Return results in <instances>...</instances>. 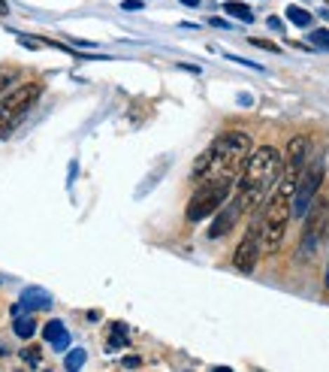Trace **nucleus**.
Listing matches in <instances>:
<instances>
[{"label":"nucleus","mask_w":329,"mask_h":372,"mask_svg":"<svg viewBox=\"0 0 329 372\" xmlns=\"http://www.w3.org/2000/svg\"><path fill=\"white\" fill-rule=\"evenodd\" d=\"M182 70H187V73H199V67H194V64H178Z\"/></svg>","instance_id":"25"},{"label":"nucleus","mask_w":329,"mask_h":372,"mask_svg":"<svg viewBox=\"0 0 329 372\" xmlns=\"http://www.w3.org/2000/svg\"><path fill=\"white\" fill-rule=\"evenodd\" d=\"M326 4H329V0H326Z\"/></svg>","instance_id":"30"},{"label":"nucleus","mask_w":329,"mask_h":372,"mask_svg":"<svg viewBox=\"0 0 329 372\" xmlns=\"http://www.w3.org/2000/svg\"><path fill=\"white\" fill-rule=\"evenodd\" d=\"M308 43H311V49H323V52H329V31H326V27H321V31H311Z\"/></svg>","instance_id":"16"},{"label":"nucleus","mask_w":329,"mask_h":372,"mask_svg":"<svg viewBox=\"0 0 329 372\" xmlns=\"http://www.w3.org/2000/svg\"><path fill=\"white\" fill-rule=\"evenodd\" d=\"M43 94L39 82H25V85H13L0 94V136H6L22 118L31 113V106Z\"/></svg>","instance_id":"3"},{"label":"nucleus","mask_w":329,"mask_h":372,"mask_svg":"<svg viewBox=\"0 0 329 372\" xmlns=\"http://www.w3.org/2000/svg\"><path fill=\"white\" fill-rule=\"evenodd\" d=\"M248 43L257 46V49H269V52H278V46H275V43H266V39H260V37H251Z\"/></svg>","instance_id":"20"},{"label":"nucleus","mask_w":329,"mask_h":372,"mask_svg":"<svg viewBox=\"0 0 329 372\" xmlns=\"http://www.w3.org/2000/svg\"><path fill=\"white\" fill-rule=\"evenodd\" d=\"M13 330H15V336H18V339H31V336H34V330H36V324H34V318L18 315V318L13 321Z\"/></svg>","instance_id":"13"},{"label":"nucleus","mask_w":329,"mask_h":372,"mask_svg":"<svg viewBox=\"0 0 329 372\" xmlns=\"http://www.w3.org/2000/svg\"><path fill=\"white\" fill-rule=\"evenodd\" d=\"M0 15H4V18L9 15V6H6V0H0Z\"/></svg>","instance_id":"26"},{"label":"nucleus","mask_w":329,"mask_h":372,"mask_svg":"<svg viewBox=\"0 0 329 372\" xmlns=\"http://www.w3.org/2000/svg\"><path fill=\"white\" fill-rule=\"evenodd\" d=\"M13 79H15L13 70H4V67H0V94H4L9 85H13Z\"/></svg>","instance_id":"19"},{"label":"nucleus","mask_w":329,"mask_h":372,"mask_svg":"<svg viewBox=\"0 0 329 372\" xmlns=\"http://www.w3.org/2000/svg\"><path fill=\"white\" fill-rule=\"evenodd\" d=\"M121 366H127V369H136V366H142V360H139L136 354H130V357H124V360H121Z\"/></svg>","instance_id":"21"},{"label":"nucleus","mask_w":329,"mask_h":372,"mask_svg":"<svg viewBox=\"0 0 329 372\" xmlns=\"http://www.w3.org/2000/svg\"><path fill=\"white\" fill-rule=\"evenodd\" d=\"M124 342H127V327L121 324V321H115V324H112V339H109V348H121L124 345Z\"/></svg>","instance_id":"14"},{"label":"nucleus","mask_w":329,"mask_h":372,"mask_svg":"<svg viewBox=\"0 0 329 372\" xmlns=\"http://www.w3.org/2000/svg\"><path fill=\"white\" fill-rule=\"evenodd\" d=\"M22 303H25V309H31V312H46V309H52V294H48L46 288L31 285V288L22 290Z\"/></svg>","instance_id":"9"},{"label":"nucleus","mask_w":329,"mask_h":372,"mask_svg":"<svg viewBox=\"0 0 329 372\" xmlns=\"http://www.w3.org/2000/svg\"><path fill=\"white\" fill-rule=\"evenodd\" d=\"M326 288H329V269H326Z\"/></svg>","instance_id":"28"},{"label":"nucleus","mask_w":329,"mask_h":372,"mask_svg":"<svg viewBox=\"0 0 329 372\" xmlns=\"http://www.w3.org/2000/svg\"><path fill=\"white\" fill-rule=\"evenodd\" d=\"M43 336H46V342H48V345H52L55 351H67V348H69V333H67L64 321H48L46 330H43Z\"/></svg>","instance_id":"10"},{"label":"nucleus","mask_w":329,"mask_h":372,"mask_svg":"<svg viewBox=\"0 0 329 372\" xmlns=\"http://www.w3.org/2000/svg\"><path fill=\"white\" fill-rule=\"evenodd\" d=\"M287 18H290V25H296V27H308L311 25V13H308V9H302V6H296V4H290L287 6V13H284Z\"/></svg>","instance_id":"12"},{"label":"nucleus","mask_w":329,"mask_h":372,"mask_svg":"<svg viewBox=\"0 0 329 372\" xmlns=\"http://www.w3.org/2000/svg\"><path fill=\"white\" fill-rule=\"evenodd\" d=\"M39 357H43V354H39V348H34V345L22 351V360L27 366H39Z\"/></svg>","instance_id":"18"},{"label":"nucleus","mask_w":329,"mask_h":372,"mask_svg":"<svg viewBox=\"0 0 329 372\" xmlns=\"http://www.w3.org/2000/svg\"><path fill=\"white\" fill-rule=\"evenodd\" d=\"M224 13H227V15H233V18H239V22H245V25H251V22H254L251 6L239 4V0H227V4H224Z\"/></svg>","instance_id":"11"},{"label":"nucleus","mask_w":329,"mask_h":372,"mask_svg":"<svg viewBox=\"0 0 329 372\" xmlns=\"http://www.w3.org/2000/svg\"><path fill=\"white\" fill-rule=\"evenodd\" d=\"M269 27H272V31H281L284 25H281V18H275V15H272V18H269Z\"/></svg>","instance_id":"23"},{"label":"nucleus","mask_w":329,"mask_h":372,"mask_svg":"<svg viewBox=\"0 0 329 372\" xmlns=\"http://www.w3.org/2000/svg\"><path fill=\"white\" fill-rule=\"evenodd\" d=\"M85 348H73V351H69V354H67V360H64V366L67 369H82L85 366Z\"/></svg>","instance_id":"15"},{"label":"nucleus","mask_w":329,"mask_h":372,"mask_svg":"<svg viewBox=\"0 0 329 372\" xmlns=\"http://www.w3.org/2000/svg\"><path fill=\"white\" fill-rule=\"evenodd\" d=\"M326 221H329V206L326 200H314L311 209L305 212V230H302V243H299V257L308 260L321 245V236L326 230Z\"/></svg>","instance_id":"7"},{"label":"nucleus","mask_w":329,"mask_h":372,"mask_svg":"<svg viewBox=\"0 0 329 372\" xmlns=\"http://www.w3.org/2000/svg\"><path fill=\"white\" fill-rule=\"evenodd\" d=\"M230 191H233V182H203L194 191L191 203L184 209V218L191 221V224H196V221L215 215L217 209L230 200Z\"/></svg>","instance_id":"4"},{"label":"nucleus","mask_w":329,"mask_h":372,"mask_svg":"<svg viewBox=\"0 0 329 372\" xmlns=\"http://www.w3.org/2000/svg\"><path fill=\"white\" fill-rule=\"evenodd\" d=\"M0 351H4V348H0Z\"/></svg>","instance_id":"29"},{"label":"nucleus","mask_w":329,"mask_h":372,"mask_svg":"<svg viewBox=\"0 0 329 372\" xmlns=\"http://www.w3.org/2000/svg\"><path fill=\"white\" fill-rule=\"evenodd\" d=\"M251 152V136L242 130H227L194 160L191 176L196 182H239Z\"/></svg>","instance_id":"1"},{"label":"nucleus","mask_w":329,"mask_h":372,"mask_svg":"<svg viewBox=\"0 0 329 372\" xmlns=\"http://www.w3.org/2000/svg\"><path fill=\"white\" fill-rule=\"evenodd\" d=\"M121 6L127 9V13H136V9H142V0H124Z\"/></svg>","instance_id":"22"},{"label":"nucleus","mask_w":329,"mask_h":372,"mask_svg":"<svg viewBox=\"0 0 329 372\" xmlns=\"http://www.w3.org/2000/svg\"><path fill=\"white\" fill-rule=\"evenodd\" d=\"M18 43H22L25 49H43V46H48V39H39V37H27V34H18Z\"/></svg>","instance_id":"17"},{"label":"nucleus","mask_w":329,"mask_h":372,"mask_svg":"<svg viewBox=\"0 0 329 372\" xmlns=\"http://www.w3.org/2000/svg\"><path fill=\"white\" fill-rule=\"evenodd\" d=\"M281 169H284V158L275 146L254 148L242 169V176H239V182H236V200H239V206H242V212H257V209L266 203L269 191L281 179Z\"/></svg>","instance_id":"2"},{"label":"nucleus","mask_w":329,"mask_h":372,"mask_svg":"<svg viewBox=\"0 0 329 372\" xmlns=\"http://www.w3.org/2000/svg\"><path fill=\"white\" fill-rule=\"evenodd\" d=\"M184 6H199V0H182Z\"/></svg>","instance_id":"27"},{"label":"nucleus","mask_w":329,"mask_h":372,"mask_svg":"<svg viewBox=\"0 0 329 372\" xmlns=\"http://www.w3.org/2000/svg\"><path fill=\"white\" fill-rule=\"evenodd\" d=\"M239 215H242V206H239V200L233 197L230 203L221 206V209L215 212V221H212V227H208V239H224V236L236 227Z\"/></svg>","instance_id":"8"},{"label":"nucleus","mask_w":329,"mask_h":372,"mask_svg":"<svg viewBox=\"0 0 329 372\" xmlns=\"http://www.w3.org/2000/svg\"><path fill=\"white\" fill-rule=\"evenodd\" d=\"M208 22H212L215 27H230V25H227V22H224V18H208Z\"/></svg>","instance_id":"24"},{"label":"nucleus","mask_w":329,"mask_h":372,"mask_svg":"<svg viewBox=\"0 0 329 372\" xmlns=\"http://www.w3.org/2000/svg\"><path fill=\"white\" fill-rule=\"evenodd\" d=\"M323 160L317 158L311 164H305L302 176H299V185H296V197H293V215L296 218H305V212L311 209V203L317 200V191L323 185Z\"/></svg>","instance_id":"5"},{"label":"nucleus","mask_w":329,"mask_h":372,"mask_svg":"<svg viewBox=\"0 0 329 372\" xmlns=\"http://www.w3.org/2000/svg\"><path fill=\"white\" fill-rule=\"evenodd\" d=\"M263 230H260V215H254L251 221V227L245 230V236H242V243L236 245L233 251V267L239 269V273H254V267H257V260L263 257Z\"/></svg>","instance_id":"6"}]
</instances>
